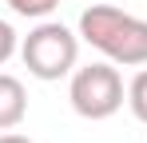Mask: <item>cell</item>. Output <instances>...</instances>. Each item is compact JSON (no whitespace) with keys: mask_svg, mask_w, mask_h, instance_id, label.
<instances>
[{"mask_svg":"<svg viewBox=\"0 0 147 143\" xmlns=\"http://www.w3.org/2000/svg\"><path fill=\"white\" fill-rule=\"evenodd\" d=\"M127 107L139 123H147V68L135 72V80L127 84Z\"/></svg>","mask_w":147,"mask_h":143,"instance_id":"obj_5","label":"cell"},{"mask_svg":"<svg viewBox=\"0 0 147 143\" xmlns=\"http://www.w3.org/2000/svg\"><path fill=\"white\" fill-rule=\"evenodd\" d=\"M0 143H32L28 135H16V131H8V135H0Z\"/></svg>","mask_w":147,"mask_h":143,"instance_id":"obj_8","label":"cell"},{"mask_svg":"<svg viewBox=\"0 0 147 143\" xmlns=\"http://www.w3.org/2000/svg\"><path fill=\"white\" fill-rule=\"evenodd\" d=\"M80 40L103 52L111 64L123 68H143L147 64V20L111 8V4H92L80 16Z\"/></svg>","mask_w":147,"mask_h":143,"instance_id":"obj_1","label":"cell"},{"mask_svg":"<svg viewBox=\"0 0 147 143\" xmlns=\"http://www.w3.org/2000/svg\"><path fill=\"white\" fill-rule=\"evenodd\" d=\"M76 115L84 119H111L123 107V80L119 72L107 64H88V68H76L72 88H68Z\"/></svg>","mask_w":147,"mask_h":143,"instance_id":"obj_3","label":"cell"},{"mask_svg":"<svg viewBox=\"0 0 147 143\" xmlns=\"http://www.w3.org/2000/svg\"><path fill=\"white\" fill-rule=\"evenodd\" d=\"M16 48H20V40H16V28L8 20H0V64H8L12 56H16Z\"/></svg>","mask_w":147,"mask_h":143,"instance_id":"obj_7","label":"cell"},{"mask_svg":"<svg viewBox=\"0 0 147 143\" xmlns=\"http://www.w3.org/2000/svg\"><path fill=\"white\" fill-rule=\"evenodd\" d=\"M60 0H8V8L16 12V16H32V20H40V16H48L52 8H56Z\"/></svg>","mask_w":147,"mask_h":143,"instance_id":"obj_6","label":"cell"},{"mask_svg":"<svg viewBox=\"0 0 147 143\" xmlns=\"http://www.w3.org/2000/svg\"><path fill=\"white\" fill-rule=\"evenodd\" d=\"M76 56H80V36L72 28L56 24V20L36 24L24 36V44H20V60H24V68L36 80H60V76H68L76 68Z\"/></svg>","mask_w":147,"mask_h":143,"instance_id":"obj_2","label":"cell"},{"mask_svg":"<svg viewBox=\"0 0 147 143\" xmlns=\"http://www.w3.org/2000/svg\"><path fill=\"white\" fill-rule=\"evenodd\" d=\"M28 115V92L24 84L8 72H0V131H12Z\"/></svg>","mask_w":147,"mask_h":143,"instance_id":"obj_4","label":"cell"}]
</instances>
